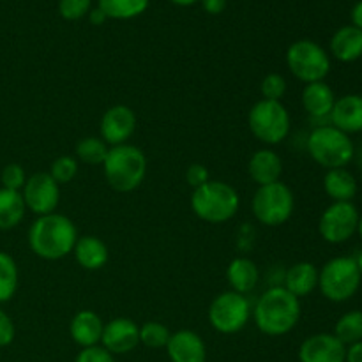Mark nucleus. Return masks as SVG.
<instances>
[{
	"label": "nucleus",
	"instance_id": "obj_1",
	"mask_svg": "<svg viewBox=\"0 0 362 362\" xmlns=\"http://www.w3.org/2000/svg\"><path fill=\"white\" fill-rule=\"evenodd\" d=\"M300 315H303L300 299L292 296L281 285H274L258 297L251 318L262 334L279 338L297 327Z\"/></svg>",
	"mask_w": 362,
	"mask_h": 362
},
{
	"label": "nucleus",
	"instance_id": "obj_2",
	"mask_svg": "<svg viewBox=\"0 0 362 362\" xmlns=\"http://www.w3.org/2000/svg\"><path fill=\"white\" fill-rule=\"evenodd\" d=\"M78 237L73 219L52 212L34 219L28 228V247L41 260L57 262L73 253Z\"/></svg>",
	"mask_w": 362,
	"mask_h": 362
},
{
	"label": "nucleus",
	"instance_id": "obj_3",
	"mask_svg": "<svg viewBox=\"0 0 362 362\" xmlns=\"http://www.w3.org/2000/svg\"><path fill=\"white\" fill-rule=\"evenodd\" d=\"M105 180L117 193H133L147 177V158L136 145L124 144L110 147L103 163Z\"/></svg>",
	"mask_w": 362,
	"mask_h": 362
},
{
	"label": "nucleus",
	"instance_id": "obj_4",
	"mask_svg": "<svg viewBox=\"0 0 362 362\" xmlns=\"http://www.w3.org/2000/svg\"><path fill=\"white\" fill-rule=\"evenodd\" d=\"M191 211L209 225H223L237 216L240 207L239 191L223 180H209L191 193Z\"/></svg>",
	"mask_w": 362,
	"mask_h": 362
},
{
	"label": "nucleus",
	"instance_id": "obj_5",
	"mask_svg": "<svg viewBox=\"0 0 362 362\" xmlns=\"http://www.w3.org/2000/svg\"><path fill=\"white\" fill-rule=\"evenodd\" d=\"M310 158L325 170L346 168L356 156L352 138L331 124L317 126L306 140Z\"/></svg>",
	"mask_w": 362,
	"mask_h": 362
},
{
	"label": "nucleus",
	"instance_id": "obj_6",
	"mask_svg": "<svg viewBox=\"0 0 362 362\" xmlns=\"http://www.w3.org/2000/svg\"><path fill=\"white\" fill-rule=\"evenodd\" d=\"M247 127L264 147H276L288 138L292 131V117L281 101L260 99L247 113Z\"/></svg>",
	"mask_w": 362,
	"mask_h": 362
},
{
	"label": "nucleus",
	"instance_id": "obj_7",
	"mask_svg": "<svg viewBox=\"0 0 362 362\" xmlns=\"http://www.w3.org/2000/svg\"><path fill=\"white\" fill-rule=\"evenodd\" d=\"M362 276L352 257L331 258L318 269V290L331 303H346L361 288Z\"/></svg>",
	"mask_w": 362,
	"mask_h": 362
},
{
	"label": "nucleus",
	"instance_id": "obj_8",
	"mask_svg": "<svg viewBox=\"0 0 362 362\" xmlns=\"http://www.w3.org/2000/svg\"><path fill=\"white\" fill-rule=\"evenodd\" d=\"M293 209H296L293 191L281 180L257 187L251 200V212L255 219L267 228H278L285 225L293 216Z\"/></svg>",
	"mask_w": 362,
	"mask_h": 362
},
{
	"label": "nucleus",
	"instance_id": "obj_9",
	"mask_svg": "<svg viewBox=\"0 0 362 362\" xmlns=\"http://www.w3.org/2000/svg\"><path fill=\"white\" fill-rule=\"evenodd\" d=\"M286 67L304 85L325 81L331 73V57L318 42L299 39L286 49Z\"/></svg>",
	"mask_w": 362,
	"mask_h": 362
},
{
	"label": "nucleus",
	"instance_id": "obj_10",
	"mask_svg": "<svg viewBox=\"0 0 362 362\" xmlns=\"http://www.w3.org/2000/svg\"><path fill=\"white\" fill-rule=\"evenodd\" d=\"M251 313H253V308L247 296L226 290V292L218 293L209 304L207 318L216 332L230 336L240 332L250 324Z\"/></svg>",
	"mask_w": 362,
	"mask_h": 362
},
{
	"label": "nucleus",
	"instance_id": "obj_11",
	"mask_svg": "<svg viewBox=\"0 0 362 362\" xmlns=\"http://www.w3.org/2000/svg\"><path fill=\"white\" fill-rule=\"evenodd\" d=\"M359 218L354 202H332L318 219V233L325 243L343 244L357 233Z\"/></svg>",
	"mask_w": 362,
	"mask_h": 362
},
{
	"label": "nucleus",
	"instance_id": "obj_12",
	"mask_svg": "<svg viewBox=\"0 0 362 362\" xmlns=\"http://www.w3.org/2000/svg\"><path fill=\"white\" fill-rule=\"evenodd\" d=\"M21 197H23L27 211L39 218V216L52 214L57 211L60 204V186L48 172L32 173L30 177H27Z\"/></svg>",
	"mask_w": 362,
	"mask_h": 362
},
{
	"label": "nucleus",
	"instance_id": "obj_13",
	"mask_svg": "<svg viewBox=\"0 0 362 362\" xmlns=\"http://www.w3.org/2000/svg\"><path fill=\"white\" fill-rule=\"evenodd\" d=\"M138 127V117L126 105L110 106L99 122V136L108 147L124 145L131 140Z\"/></svg>",
	"mask_w": 362,
	"mask_h": 362
},
{
	"label": "nucleus",
	"instance_id": "obj_14",
	"mask_svg": "<svg viewBox=\"0 0 362 362\" xmlns=\"http://www.w3.org/2000/svg\"><path fill=\"white\" fill-rule=\"evenodd\" d=\"M140 345V327L134 320L117 317L106 322L101 336V346L112 356H124Z\"/></svg>",
	"mask_w": 362,
	"mask_h": 362
},
{
	"label": "nucleus",
	"instance_id": "obj_15",
	"mask_svg": "<svg viewBox=\"0 0 362 362\" xmlns=\"http://www.w3.org/2000/svg\"><path fill=\"white\" fill-rule=\"evenodd\" d=\"M299 362H345L346 346L331 332L311 334L300 343Z\"/></svg>",
	"mask_w": 362,
	"mask_h": 362
},
{
	"label": "nucleus",
	"instance_id": "obj_16",
	"mask_svg": "<svg viewBox=\"0 0 362 362\" xmlns=\"http://www.w3.org/2000/svg\"><path fill=\"white\" fill-rule=\"evenodd\" d=\"M165 349L170 362H207V345L191 329L172 332Z\"/></svg>",
	"mask_w": 362,
	"mask_h": 362
},
{
	"label": "nucleus",
	"instance_id": "obj_17",
	"mask_svg": "<svg viewBox=\"0 0 362 362\" xmlns=\"http://www.w3.org/2000/svg\"><path fill=\"white\" fill-rule=\"evenodd\" d=\"M247 175L258 187L279 182L283 175L281 156L271 147L258 148L247 161Z\"/></svg>",
	"mask_w": 362,
	"mask_h": 362
},
{
	"label": "nucleus",
	"instance_id": "obj_18",
	"mask_svg": "<svg viewBox=\"0 0 362 362\" xmlns=\"http://www.w3.org/2000/svg\"><path fill=\"white\" fill-rule=\"evenodd\" d=\"M329 124L349 136L362 133V95L346 94L336 99L334 108L329 115Z\"/></svg>",
	"mask_w": 362,
	"mask_h": 362
},
{
	"label": "nucleus",
	"instance_id": "obj_19",
	"mask_svg": "<svg viewBox=\"0 0 362 362\" xmlns=\"http://www.w3.org/2000/svg\"><path fill=\"white\" fill-rule=\"evenodd\" d=\"M103 329H105V322L95 311L80 310L71 318L69 336L80 349H90V346L101 345Z\"/></svg>",
	"mask_w": 362,
	"mask_h": 362
},
{
	"label": "nucleus",
	"instance_id": "obj_20",
	"mask_svg": "<svg viewBox=\"0 0 362 362\" xmlns=\"http://www.w3.org/2000/svg\"><path fill=\"white\" fill-rule=\"evenodd\" d=\"M303 108L311 119L315 120H329L332 108L336 103V94L331 85L325 81H315V83L304 85L303 94H300Z\"/></svg>",
	"mask_w": 362,
	"mask_h": 362
},
{
	"label": "nucleus",
	"instance_id": "obj_21",
	"mask_svg": "<svg viewBox=\"0 0 362 362\" xmlns=\"http://www.w3.org/2000/svg\"><path fill=\"white\" fill-rule=\"evenodd\" d=\"M71 255L85 271H101L110 260L108 246H106L105 240L95 235L78 237Z\"/></svg>",
	"mask_w": 362,
	"mask_h": 362
},
{
	"label": "nucleus",
	"instance_id": "obj_22",
	"mask_svg": "<svg viewBox=\"0 0 362 362\" xmlns=\"http://www.w3.org/2000/svg\"><path fill=\"white\" fill-rule=\"evenodd\" d=\"M281 286L297 299L311 296L318 288V267L311 262H297L290 265L283 276Z\"/></svg>",
	"mask_w": 362,
	"mask_h": 362
},
{
	"label": "nucleus",
	"instance_id": "obj_23",
	"mask_svg": "<svg viewBox=\"0 0 362 362\" xmlns=\"http://www.w3.org/2000/svg\"><path fill=\"white\" fill-rule=\"evenodd\" d=\"M226 281H228L230 290L247 296L257 288L260 281L258 265L247 257H235L226 267Z\"/></svg>",
	"mask_w": 362,
	"mask_h": 362
},
{
	"label": "nucleus",
	"instance_id": "obj_24",
	"mask_svg": "<svg viewBox=\"0 0 362 362\" xmlns=\"http://www.w3.org/2000/svg\"><path fill=\"white\" fill-rule=\"evenodd\" d=\"M331 55L343 64L356 62L362 57V30L354 25L338 28L331 37Z\"/></svg>",
	"mask_w": 362,
	"mask_h": 362
},
{
	"label": "nucleus",
	"instance_id": "obj_25",
	"mask_svg": "<svg viewBox=\"0 0 362 362\" xmlns=\"http://www.w3.org/2000/svg\"><path fill=\"white\" fill-rule=\"evenodd\" d=\"M324 191L332 202H352L359 191V186L352 172L346 168H334L325 172Z\"/></svg>",
	"mask_w": 362,
	"mask_h": 362
},
{
	"label": "nucleus",
	"instance_id": "obj_26",
	"mask_svg": "<svg viewBox=\"0 0 362 362\" xmlns=\"http://www.w3.org/2000/svg\"><path fill=\"white\" fill-rule=\"evenodd\" d=\"M27 207H25L21 191L0 187V230H14L23 223Z\"/></svg>",
	"mask_w": 362,
	"mask_h": 362
},
{
	"label": "nucleus",
	"instance_id": "obj_27",
	"mask_svg": "<svg viewBox=\"0 0 362 362\" xmlns=\"http://www.w3.org/2000/svg\"><path fill=\"white\" fill-rule=\"evenodd\" d=\"M151 0H98L108 20H133L147 11Z\"/></svg>",
	"mask_w": 362,
	"mask_h": 362
},
{
	"label": "nucleus",
	"instance_id": "obj_28",
	"mask_svg": "<svg viewBox=\"0 0 362 362\" xmlns=\"http://www.w3.org/2000/svg\"><path fill=\"white\" fill-rule=\"evenodd\" d=\"M20 271L18 264L9 253L0 251V304H6L16 296Z\"/></svg>",
	"mask_w": 362,
	"mask_h": 362
},
{
	"label": "nucleus",
	"instance_id": "obj_29",
	"mask_svg": "<svg viewBox=\"0 0 362 362\" xmlns=\"http://www.w3.org/2000/svg\"><path fill=\"white\" fill-rule=\"evenodd\" d=\"M332 334L345 346L356 345V343L362 341V311L354 310L341 315L338 322H336Z\"/></svg>",
	"mask_w": 362,
	"mask_h": 362
},
{
	"label": "nucleus",
	"instance_id": "obj_30",
	"mask_svg": "<svg viewBox=\"0 0 362 362\" xmlns=\"http://www.w3.org/2000/svg\"><path fill=\"white\" fill-rule=\"evenodd\" d=\"M108 151L110 147L101 140V136H85L78 140L76 147H74V154H76L74 158L78 159V163H83V165L103 166Z\"/></svg>",
	"mask_w": 362,
	"mask_h": 362
},
{
	"label": "nucleus",
	"instance_id": "obj_31",
	"mask_svg": "<svg viewBox=\"0 0 362 362\" xmlns=\"http://www.w3.org/2000/svg\"><path fill=\"white\" fill-rule=\"evenodd\" d=\"M170 336H172V332L161 322L151 320L140 325V345L147 346V349H165Z\"/></svg>",
	"mask_w": 362,
	"mask_h": 362
},
{
	"label": "nucleus",
	"instance_id": "obj_32",
	"mask_svg": "<svg viewBox=\"0 0 362 362\" xmlns=\"http://www.w3.org/2000/svg\"><path fill=\"white\" fill-rule=\"evenodd\" d=\"M78 170H80V163L74 156H59L52 161L48 173L59 186H64L76 179Z\"/></svg>",
	"mask_w": 362,
	"mask_h": 362
},
{
	"label": "nucleus",
	"instance_id": "obj_33",
	"mask_svg": "<svg viewBox=\"0 0 362 362\" xmlns=\"http://www.w3.org/2000/svg\"><path fill=\"white\" fill-rule=\"evenodd\" d=\"M286 88H288L286 78L279 73H269L260 81L262 99H267V101H281L286 94Z\"/></svg>",
	"mask_w": 362,
	"mask_h": 362
},
{
	"label": "nucleus",
	"instance_id": "obj_34",
	"mask_svg": "<svg viewBox=\"0 0 362 362\" xmlns=\"http://www.w3.org/2000/svg\"><path fill=\"white\" fill-rule=\"evenodd\" d=\"M0 182H2V187H6V189L21 191L25 182H27L25 168L18 165V163H9V165L4 166L2 173H0Z\"/></svg>",
	"mask_w": 362,
	"mask_h": 362
},
{
	"label": "nucleus",
	"instance_id": "obj_35",
	"mask_svg": "<svg viewBox=\"0 0 362 362\" xmlns=\"http://www.w3.org/2000/svg\"><path fill=\"white\" fill-rule=\"evenodd\" d=\"M92 9V0H60L59 13L64 20L78 21L87 16Z\"/></svg>",
	"mask_w": 362,
	"mask_h": 362
},
{
	"label": "nucleus",
	"instance_id": "obj_36",
	"mask_svg": "<svg viewBox=\"0 0 362 362\" xmlns=\"http://www.w3.org/2000/svg\"><path fill=\"white\" fill-rule=\"evenodd\" d=\"M74 362H117L115 356L103 349L101 345L90 346V349H81L78 356L74 357Z\"/></svg>",
	"mask_w": 362,
	"mask_h": 362
},
{
	"label": "nucleus",
	"instance_id": "obj_37",
	"mask_svg": "<svg viewBox=\"0 0 362 362\" xmlns=\"http://www.w3.org/2000/svg\"><path fill=\"white\" fill-rule=\"evenodd\" d=\"M211 180V173H209V168L202 163H193V165L187 166L186 170V182L189 184L193 189L204 186L205 182Z\"/></svg>",
	"mask_w": 362,
	"mask_h": 362
},
{
	"label": "nucleus",
	"instance_id": "obj_38",
	"mask_svg": "<svg viewBox=\"0 0 362 362\" xmlns=\"http://www.w3.org/2000/svg\"><path fill=\"white\" fill-rule=\"evenodd\" d=\"M16 338V327H14V322L6 311L0 308V349H6Z\"/></svg>",
	"mask_w": 362,
	"mask_h": 362
},
{
	"label": "nucleus",
	"instance_id": "obj_39",
	"mask_svg": "<svg viewBox=\"0 0 362 362\" xmlns=\"http://www.w3.org/2000/svg\"><path fill=\"white\" fill-rule=\"evenodd\" d=\"M202 7L207 14H221L226 9L228 0H200Z\"/></svg>",
	"mask_w": 362,
	"mask_h": 362
},
{
	"label": "nucleus",
	"instance_id": "obj_40",
	"mask_svg": "<svg viewBox=\"0 0 362 362\" xmlns=\"http://www.w3.org/2000/svg\"><path fill=\"white\" fill-rule=\"evenodd\" d=\"M345 362H362V341L346 346Z\"/></svg>",
	"mask_w": 362,
	"mask_h": 362
},
{
	"label": "nucleus",
	"instance_id": "obj_41",
	"mask_svg": "<svg viewBox=\"0 0 362 362\" xmlns=\"http://www.w3.org/2000/svg\"><path fill=\"white\" fill-rule=\"evenodd\" d=\"M88 20H90L92 25H103L108 18H106V14L99 7H95V9H90V13H88Z\"/></svg>",
	"mask_w": 362,
	"mask_h": 362
},
{
	"label": "nucleus",
	"instance_id": "obj_42",
	"mask_svg": "<svg viewBox=\"0 0 362 362\" xmlns=\"http://www.w3.org/2000/svg\"><path fill=\"white\" fill-rule=\"evenodd\" d=\"M352 25L356 28H359V30H362V0H361V2H357L356 6H354V9H352Z\"/></svg>",
	"mask_w": 362,
	"mask_h": 362
},
{
	"label": "nucleus",
	"instance_id": "obj_43",
	"mask_svg": "<svg viewBox=\"0 0 362 362\" xmlns=\"http://www.w3.org/2000/svg\"><path fill=\"white\" fill-rule=\"evenodd\" d=\"M172 4H175V6H180V7H189L193 6V4L200 2V0H170Z\"/></svg>",
	"mask_w": 362,
	"mask_h": 362
},
{
	"label": "nucleus",
	"instance_id": "obj_44",
	"mask_svg": "<svg viewBox=\"0 0 362 362\" xmlns=\"http://www.w3.org/2000/svg\"><path fill=\"white\" fill-rule=\"evenodd\" d=\"M356 264H357V267H359V272H361V276H362V250L359 251V253H357Z\"/></svg>",
	"mask_w": 362,
	"mask_h": 362
},
{
	"label": "nucleus",
	"instance_id": "obj_45",
	"mask_svg": "<svg viewBox=\"0 0 362 362\" xmlns=\"http://www.w3.org/2000/svg\"><path fill=\"white\" fill-rule=\"evenodd\" d=\"M357 233H359L361 239H362V216L359 218V226H357Z\"/></svg>",
	"mask_w": 362,
	"mask_h": 362
}]
</instances>
